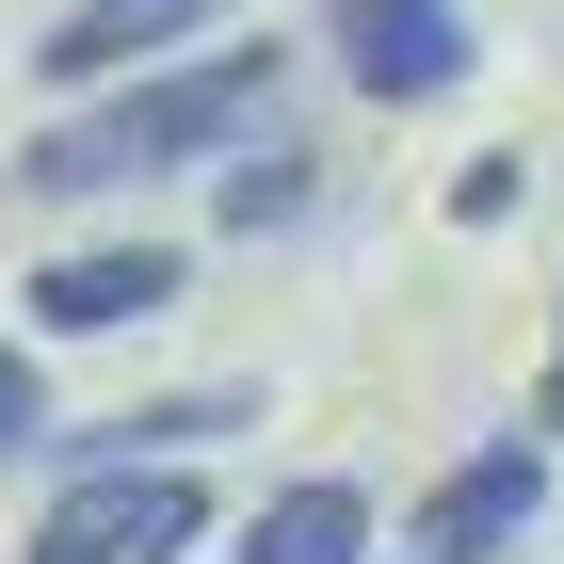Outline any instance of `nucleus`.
<instances>
[{"label": "nucleus", "instance_id": "obj_1", "mask_svg": "<svg viewBox=\"0 0 564 564\" xmlns=\"http://www.w3.org/2000/svg\"><path fill=\"white\" fill-rule=\"evenodd\" d=\"M274 97V48H194V65H130V82L97 97V113H65V130H33V194H130V177H194L210 145L259 130Z\"/></svg>", "mask_w": 564, "mask_h": 564}, {"label": "nucleus", "instance_id": "obj_2", "mask_svg": "<svg viewBox=\"0 0 564 564\" xmlns=\"http://www.w3.org/2000/svg\"><path fill=\"white\" fill-rule=\"evenodd\" d=\"M194 549H210V484L194 468H82L17 564H194Z\"/></svg>", "mask_w": 564, "mask_h": 564}, {"label": "nucleus", "instance_id": "obj_3", "mask_svg": "<svg viewBox=\"0 0 564 564\" xmlns=\"http://www.w3.org/2000/svg\"><path fill=\"white\" fill-rule=\"evenodd\" d=\"M339 65H355V97H452L468 82V0H339Z\"/></svg>", "mask_w": 564, "mask_h": 564}, {"label": "nucleus", "instance_id": "obj_4", "mask_svg": "<svg viewBox=\"0 0 564 564\" xmlns=\"http://www.w3.org/2000/svg\"><path fill=\"white\" fill-rule=\"evenodd\" d=\"M194 33H226V0H65L33 33L48 82H130V65H177Z\"/></svg>", "mask_w": 564, "mask_h": 564}, {"label": "nucleus", "instance_id": "obj_5", "mask_svg": "<svg viewBox=\"0 0 564 564\" xmlns=\"http://www.w3.org/2000/svg\"><path fill=\"white\" fill-rule=\"evenodd\" d=\"M532 500H549V452L532 435H500V452H468V468L420 500V564H500L532 532Z\"/></svg>", "mask_w": 564, "mask_h": 564}, {"label": "nucleus", "instance_id": "obj_6", "mask_svg": "<svg viewBox=\"0 0 564 564\" xmlns=\"http://www.w3.org/2000/svg\"><path fill=\"white\" fill-rule=\"evenodd\" d=\"M145 306H177V259H162V242H97V259H48L33 274V323H48V339H130Z\"/></svg>", "mask_w": 564, "mask_h": 564}, {"label": "nucleus", "instance_id": "obj_7", "mask_svg": "<svg viewBox=\"0 0 564 564\" xmlns=\"http://www.w3.org/2000/svg\"><path fill=\"white\" fill-rule=\"evenodd\" d=\"M371 549V500H355L339 468L323 484H291V500H259V517H242V564H355Z\"/></svg>", "mask_w": 564, "mask_h": 564}, {"label": "nucleus", "instance_id": "obj_8", "mask_svg": "<svg viewBox=\"0 0 564 564\" xmlns=\"http://www.w3.org/2000/svg\"><path fill=\"white\" fill-rule=\"evenodd\" d=\"M306 210V162H242L226 177V226H291Z\"/></svg>", "mask_w": 564, "mask_h": 564}, {"label": "nucleus", "instance_id": "obj_9", "mask_svg": "<svg viewBox=\"0 0 564 564\" xmlns=\"http://www.w3.org/2000/svg\"><path fill=\"white\" fill-rule=\"evenodd\" d=\"M33 435H48V388H33V355L0 339V468H17V452H33Z\"/></svg>", "mask_w": 564, "mask_h": 564}, {"label": "nucleus", "instance_id": "obj_10", "mask_svg": "<svg viewBox=\"0 0 564 564\" xmlns=\"http://www.w3.org/2000/svg\"><path fill=\"white\" fill-rule=\"evenodd\" d=\"M549 420H564V339H549Z\"/></svg>", "mask_w": 564, "mask_h": 564}]
</instances>
